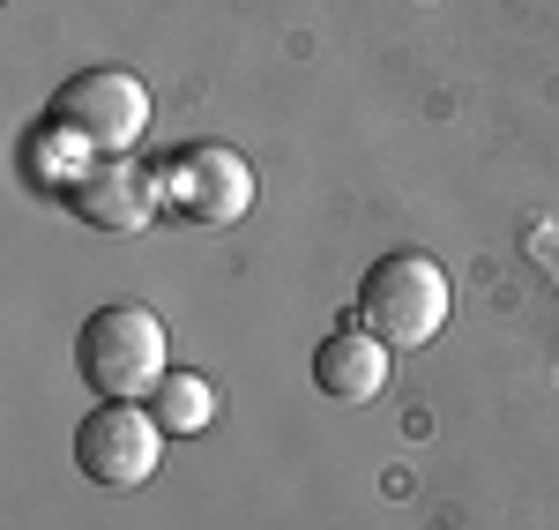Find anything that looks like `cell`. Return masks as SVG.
<instances>
[{"label":"cell","instance_id":"obj_7","mask_svg":"<svg viewBox=\"0 0 559 530\" xmlns=\"http://www.w3.org/2000/svg\"><path fill=\"white\" fill-rule=\"evenodd\" d=\"M388 344L373 337V329H336V337H321V352H313V389L336 403H373L388 389Z\"/></svg>","mask_w":559,"mask_h":530},{"label":"cell","instance_id":"obj_4","mask_svg":"<svg viewBox=\"0 0 559 530\" xmlns=\"http://www.w3.org/2000/svg\"><path fill=\"white\" fill-rule=\"evenodd\" d=\"M165 426L150 403H97L83 426H75V471L105 493H134L150 486V471L165 463Z\"/></svg>","mask_w":559,"mask_h":530},{"label":"cell","instance_id":"obj_3","mask_svg":"<svg viewBox=\"0 0 559 530\" xmlns=\"http://www.w3.org/2000/svg\"><path fill=\"white\" fill-rule=\"evenodd\" d=\"M45 120L68 134H83L97 157H134V142L150 134V83L128 68H83L52 90Z\"/></svg>","mask_w":559,"mask_h":530},{"label":"cell","instance_id":"obj_9","mask_svg":"<svg viewBox=\"0 0 559 530\" xmlns=\"http://www.w3.org/2000/svg\"><path fill=\"white\" fill-rule=\"evenodd\" d=\"M23 150H31V179H38V187H52V195H68V187H75V179L97 165V150H90L83 134L52 128V120H45V128L31 134Z\"/></svg>","mask_w":559,"mask_h":530},{"label":"cell","instance_id":"obj_6","mask_svg":"<svg viewBox=\"0 0 559 530\" xmlns=\"http://www.w3.org/2000/svg\"><path fill=\"white\" fill-rule=\"evenodd\" d=\"M90 232H150L165 217V165H142V157H97L68 195H60Z\"/></svg>","mask_w":559,"mask_h":530},{"label":"cell","instance_id":"obj_8","mask_svg":"<svg viewBox=\"0 0 559 530\" xmlns=\"http://www.w3.org/2000/svg\"><path fill=\"white\" fill-rule=\"evenodd\" d=\"M150 411H157L165 434H202V426L216 419V381H210V374H194V366H173V374L157 381Z\"/></svg>","mask_w":559,"mask_h":530},{"label":"cell","instance_id":"obj_2","mask_svg":"<svg viewBox=\"0 0 559 530\" xmlns=\"http://www.w3.org/2000/svg\"><path fill=\"white\" fill-rule=\"evenodd\" d=\"M448 307H455L448 269L432 262L426 247L381 255L366 269V284H358V329H373L388 352H426L432 337L448 329Z\"/></svg>","mask_w":559,"mask_h":530},{"label":"cell","instance_id":"obj_1","mask_svg":"<svg viewBox=\"0 0 559 530\" xmlns=\"http://www.w3.org/2000/svg\"><path fill=\"white\" fill-rule=\"evenodd\" d=\"M75 374L83 389H97V403H150L157 381L173 374L165 321L150 307H97L75 329Z\"/></svg>","mask_w":559,"mask_h":530},{"label":"cell","instance_id":"obj_5","mask_svg":"<svg viewBox=\"0 0 559 530\" xmlns=\"http://www.w3.org/2000/svg\"><path fill=\"white\" fill-rule=\"evenodd\" d=\"M165 202L187 224H239L254 210V165L231 142H179L165 165Z\"/></svg>","mask_w":559,"mask_h":530}]
</instances>
